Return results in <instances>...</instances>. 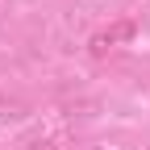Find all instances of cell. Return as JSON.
<instances>
[{
  "mask_svg": "<svg viewBox=\"0 0 150 150\" xmlns=\"http://www.w3.org/2000/svg\"><path fill=\"white\" fill-rule=\"evenodd\" d=\"M134 33H138V25H134V21H112V25H104L100 33H92V42H88V54H92V59H104V54H108L112 46H125V42H134Z\"/></svg>",
  "mask_w": 150,
  "mask_h": 150,
  "instance_id": "1",
  "label": "cell"
},
{
  "mask_svg": "<svg viewBox=\"0 0 150 150\" xmlns=\"http://www.w3.org/2000/svg\"><path fill=\"white\" fill-rule=\"evenodd\" d=\"M25 150H59V146H54V142H50V138H33V142H29V146H25Z\"/></svg>",
  "mask_w": 150,
  "mask_h": 150,
  "instance_id": "3",
  "label": "cell"
},
{
  "mask_svg": "<svg viewBox=\"0 0 150 150\" xmlns=\"http://www.w3.org/2000/svg\"><path fill=\"white\" fill-rule=\"evenodd\" d=\"M29 117V104L17 100V96H0V121H25Z\"/></svg>",
  "mask_w": 150,
  "mask_h": 150,
  "instance_id": "2",
  "label": "cell"
},
{
  "mask_svg": "<svg viewBox=\"0 0 150 150\" xmlns=\"http://www.w3.org/2000/svg\"><path fill=\"white\" fill-rule=\"evenodd\" d=\"M146 150H150V146H146Z\"/></svg>",
  "mask_w": 150,
  "mask_h": 150,
  "instance_id": "4",
  "label": "cell"
}]
</instances>
